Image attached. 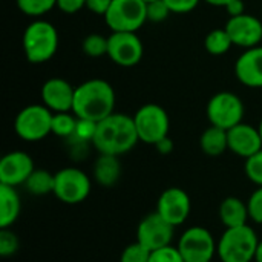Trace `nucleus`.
Listing matches in <instances>:
<instances>
[{
  "instance_id": "nucleus-1",
  "label": "nucleus",
  "mask_w": 262,
  "mask_h": 262,
  "mask_svg": "<svg viewBox=\"0 0 262 262\" xmlns=\"http://www.w3.org/2000/svg\"><path fill=\"white\" fill-rule=\"evenodd\" d=\"M140 138L134 117L114 112L97 123L92 146L98 154L120 157L132 150Z\"/></svg>"
},
{
  "instance_id": "nucleus-2",
  "label": "nucleus",
  "mask_w": 262,
  "mask_h": 262,
  "mask_svg": "<svg viewBox=\"0 0 262 262\" xmlns=\"http://www.w3.org/2000/svg\"><path fill=\"white\" fill-rule=\"evenodd\" d=\"M115 101L112 84L101 78H92L75 88L72 112L77 118L98 123L114 114Z\"/></svg>"
},
{
  "instance_id": "nucleus-3",
  "label": "nucleus",
  "mask_w": 262,
  "mask_h": 262,
  "mask_svg": "<svg viewBox=\"0 0 262 262\" xmlns=\"http://www.w3.org/2000/svg\"><path fill=\"white\" fill-rule=\"evenodd\" d=\"M58 49V32L46 20H34L23 32V52L29 63L41 64L49 61Z\"/></svg>"
},
{
  "instance_id": "nucleus-4",
  "label": "nucleus",
  "mask_w": 262,
  "mask_h": 262,
  "mask_svg": "<svg viewBox=\"0 0 262 262\" xmlns=\"http://www.w3.org/2000/svg\"><path fill=\"white\" fill-rule=\"evenodd\" d=\"M259 238L250 226L226 229L218 241L216 253L221 262H252L255 261Z\"/></svg>"
},
{
  "instance_id": "nucleus-5",
  "label": "nucleus",
  "mask_w": 262,
  "mask_h": 262,
  "mask_svg": "<svg viewBox=\"0 0 262 262\" xmlns=\"http://www.w3.org/2000/svg\"><path fill=\"white\" fill-rule=\"evenodd\" d=\"M52 117L54 112L45 104H29L17 114L14 130L23 141H40L52 134Z\"/></svg>"
},
{
  "instance_id": "nucleus-6",
  "label": "nucleus",
  "mask_w": 262,
  "mask_h": 262,
  "mask_svg": "<svg viewBox=\"0 0 262 262\" xmlns=\"http://www.w3.org/2000/svg\"><path fill=\"white\" fill-rule=\"evenodd\" d=\"M104 21L112 32H137L147 21V5L143 0H112Z\"/></svg>"
},
{
  "instance_id": "nucleus-7",
  "label": "nucleus",
  "mask_w": 262,
  "mask_h": 262,
  "mask_svg": "<svg viewBox=\"0 0 262 262\" xmlns=\"http://www.w3.org/2000/svg\"><path fill=\"white\" fill-rule=\"evenodd\" d=\"M140 141L155 146L160 140L169 137L170 120L164 107L155 103L141 106L134 115Z\"/></svg>"
},
{
  "instance_id": "nucleus-8",
  "label": "nucleus",
  "mask_w": 262,
  "mask_h": 262,
  "mask_svg": "<svg viewBox=\"0 0 262 262\" xmlns=\"http://www.w3.org/2000/svg\"><path fill=\"white\" fill-rule=\"evenodd\" d=\"M206 112L212 126L229 130L243 123L246 107L243 100L236 94L223 91L215 94L209 100Z\"/></svg>"
},
{
  "instance_id": "nucleus-9",
  "label": "nucleus",
  "mask_w": 262,
  "mask_h": 262,
  "mask_svg": "<svg viewBox=\"0 0 262 262\" xmlns=\"http://www.w3.org/2000/svg\"><path fill=\"white\" fill-rule=\"evenodd\" d=\"M55 175L54 195L64 204H80L91 193L89 177L77 167H64Z\"/></svg>"
},
{
  "instance_id": "nucleus-10",
  "label": "nucleus",
  "mask_w": 262,
  "mask_h": 262,
  "mask_svg": "<svg viewBox=\"0 0 262 262\" xmlns=\"http://www.w3.org/2000/svg\"><path fill=\"white\" fill-rule=\"evenodd\" d=\"M177 247L184 262H210L218 244L207 229L196 226L187 229L181 235Z\"/></svg>"
},
{
  "instance_id": "nucleus-11",
  "label": "nucleus",
  "mask_w": 262,
  "mask_h": 262,
  "mask_svg": "<svg viewBox=\"0 0 262 262\" xmlns=\"http://www.w3.org/2000/svg\"><path fill=\"white\" fill-rule=\"evenodd\" d=\"M107 45V57L121 68H132L143 58V41L137 32H112Z\"/></svg>"
},
{
  "instance_id": "nucleus-12",
  "label": "nucleus",
  "mask_w": 262,
  "mask_h": 262,
  "mask_svg": "<svg viewBox=\"0 0 262 262\" xmlns=\"http://www.w3.org/2000/svg\"><path fill=\"white\" fill-rule=\"evenodd\" d=\"M175 227L167 223L158 212H154L141 220L137 229V241L150 252L170 246Z\"/></svg>"
},
{
  "instance_id": "nucleus-13",
  "label": "nucleus",
  "mask_w": 262,
  "mask_h": 262,
  "mask_svg": "<svg viewBox=\"0 0 262 262\" xmlns=\"http://www.w3.org/2000/svg\"><path fill=\"white\" fill-rule=\"evenodd\" d=\"M190 198L186 190L180 187L166 189L157 203V212L173 227H178L186 223L190 215Z\"/></svg>"
},
{
  "instance_id": "nucleus-14",
  "label": "nucleus",
  "mask_w": 262,
  "mask_h": 262,
  "mask_svg": "<svg viewBox=\"0 0 262 262\" xmlns=\"http://www.w3.org/2000/svg\"><path fill=\"white\" fill-rule=\"evenodd\" d=\"M226 31L229 32L235 46L250 49L259 46L262 41V21L247 12L230 17L226 25Z\"/></svg>"
},
{
  "instance_id": "nucleus-15",
  "label": "nucleus",
  "mask_w": 262,
  "mask_h": 262,
  "mask_svg": "<svg viewBox=\"0 0 262 262\" xmlns=\"http://www.w3.org/2000/svg\"><path fill=\"white\" fill-rule=\"evenodd\" d=\"M34 170V161L26 152H9L0 160V184L11 187L21 186L28 181Z\"/></svg>"
},
{
  "instance_id": "nucleus-16",
  "label": "nucleus",
  "mask_w": 262,
  "mask_h": 262,
  "mask_svg": "<svg viewBox=\"0 0 262 262\" xmlns=\"http://www.w3.org/2000/svg\"><path fill=\"white\" fill-rule=\"evenodd\" d=\"M75 88L58 77L49 78L41 86V100L43 104L51 109L54 114L57 112H72L74 106Z\"/></svg>"
},
{
  "instance_id": "nucleus-17",
  "label": "nucleus",
  "mask_w": 262,
  "mask_h": 262,
  "mask_svg": "<svg viewBox=\"0 0 262 262\" xmlns=\"http://www.w3.org/2000/svg\"><path fill=\"white\" fill-rule=\"evenodd\" d=\"M227 140H229V150L246 160L258 154L262 149L259 129L244 121L227 130Z\"/></svg>"
},
{
  "instance_id": "nucleus-18",
  "label": "nucleus",
  "mask_w": 262,
  "mask_h": 262,
  "mask_svg": "<svg viewBox=\"0 0 262 262\" xmlns=\"http://www.w3.org/2000/svg\"><path fill=\"white\" fill-rule=\"evenodd\" d=\"M235 75L247 88H262V46L246 49L238 57Z\"/></svg>"
},
{
  "instance_id": "nucleus-19",
  "label": "nucleus",
  "mask_w": 262,
  "mask_h": 262,
  "mask_svg": "<svg viewBox=\"0 0 262 262\" xmlns=\"http://www.w3.org/2000/svg\"><path fill=\"white\" fill-rule=\"evenodd\" d=\"M21 210L20 196L15 187L0 184V229H9Z\"/></svg>"
},
{
  "instance_id": "nucleus-20",
  "label": "nucleus",
  "mask_w": 262,
  "mask_h": 262,
  "mask_svg": "<svg viewBox=\"0 0 262 262\" xmlns=\"http://www.w3.org/2000/svg\"><path fill=\"white\" fill-rule=\"evenodd\" d=\"M249 209L247 203L236 196L226 198L220 206V220L226 226V229L246 226L249 221Z\"/></svg>"
},
{
  "instance_id": "nucleus-21",
  "label": "nucleus",
  "mask_w": 262,
  "mask_h": 262,
  "mask_svg": "<svg viewBox=\"0 0 262 262\" xmlns=\"http://www.w3.org/2000/svg\"><path fill=\"white\" fill-rule=\"evenodd\" d=\"M121 177V164L118 157L100 154L94 164V178L103 187H112Z\"/></svg>"
},
{
  "instance_id": "nucleus-22",
  "label": "nucleus",
  "mask_w": 262,
  "mask_h": 262,
  "mask_svg": "<svg viewBox=\"0 0 262 262\" xmlns=\"http://www.w3.org/2000/svg\"><path fill=\"white\" fill-rule=\"evenodd\" d=\"M200 146H201V150L209 157L223 155L226 150H229L227 130L210 124L203 132V135L200 138Z\"/></svg>"
},
{
  "instance_id": "nucleus-23",
  "label": "nucleus",
  "mask_w": 262,
  "mask_h": 262,
  "mask_svg": "<svg viewBox=\"0 0 262 262\" xmlns=\"http://www.w3.org/2000/svg\"><path fill=\"white\" fill-rule=\"evenodd\" d=\"M55 175L49 173L45 169H35L28 181L25 183L26 190L34 196H43L48 193H54Z\"/></svg>"
},
{
  "instance_id": "nucleus-24",
  "label": "nucleus",
  "mask_w": 262,
  "mask_h": 262,
  "mask_svg": "<svg viewBox=\"0 0 262 262\" xmlns=\"http://www.w3.org/2000/svg\"><path fill=\"white\" fill-rule=\"evenodd\" d=\"M232 46H233V41L229 32L226 31V28L213 29L204 38V48L212 55H224L230 51Z\"/></svg>"
},
{
  "instance_id": "nucleus-25",
  "label": "nucleus",
  "mask_w": 262,
  "mask_h": 262,
  "mask_svg": "<svg viewBox=\"0 0 262 262\" xmlns=\"http://www.w3.org/2000/svg\"><path fill=\"white\" fill-rule=\"evenodd\" d=\"M77 117L74 112H57L52 117V134L60 138H72L77 126Z\"/></svg>"
},
{
  "instance_id": "nucleus-26",
  "label": "nucleus",
  "mask_w": 262,
  "mask_h": 262,
  "mask_svg": "<svg viewBox=\"0 0 262 262\" xmlns=\"http://www.w3.org/2000/svg\"><path fill=\"white\" fill-rule=\"evenodd\" d=\"M18 9L29 17H41L57 6V0H17Z\"/></svg>"
},
{
  "instance_id": "nucleus-27",
  "label": "nucleus",
  "mask_w": 262,
  "mask_h": 262,
  "mask_svg": "<svg viewBox=\"0 0 262 262\" xmlns=\"http://www.w3.org/2000/svg\"><path fill=\"white\" fill-rule=\"evenodd\" d=\"M107 45H109L107 37H104L101 34H89L84 37L81 48L86 55L97 58V57L107 55Z\"/></svg>"
},
{
  "instance_id": "nucleus-28",
  "label": "nucleus",
  "mask_w": 262,
  "mask_h": 262,
  "mask_svg": "<svg viewBox=\"0 0 262 262\" xmlns=\"http://www.w3.org/2000/svg\"><path fill=\"white\" fill-rule=\"evenodd\" d=\"M150 250L146 249L143 244H140L138 241H135L134 244L127 246L123 253L120 262H149L150 259Z\"/></svg>"
},
{
  "instance_id": "nucleus-29",
  "label": "nucleus",
  "mask_w": 262,
  "mask_h": 262,
  "mask_svg": "<svg viewBox=\"0 0 262 262\" xmlns=\"http://www.w3.org/2000/svg\"><path fill=\"white\" fill-rule=\"evenodd\" d=\"M244 170H246L247 178L252 183H255L258 187H262V149L258 154H255L246 160Z\"/></svg>"
},
{
  "instance_id": "nucleus-30",
  "label": "nucleus",
  "mask_w": 262,
  "mask_h": 262,
  "mask_svg": "<svg viewBox=\"0 0 262 262\" xmlns=\"http://www.w3.org/2000/svg\"><path fill=\"white\" fill-rule=\"evenodd\" d=\"M18 250V238L9 229H0V256L8 258Z\"/></svg>"
},
{
  "instance_id": "nucleus-31",
  "label": "nucleus",
  "mask_w": 262,
  "mask_h": 262,
  "mask_svg": "<svg viewBox=\"0 0 262 262\" xmlns=\"http://www.w3.org/2000/svg\"><path fill=\"white\" fill-rule=\"evenodd\" d=\"M95 130H97V123L95 121L78 118L77 120V126H75V132H74L72 138L75 141H80V143H84V141H91L92 143L94 135H95Z\"/></svg>"
},
{
  "instance_id": "nucleus-32",
  "label": "nucleus",
  "mask_w": 262,
  "mask_h": 262,
  "mask_svg": "<svg viewBox=\"0 0 262 262\" xmlns=\"http://www.w3.org/2000/svg\"><path fill=\"white\" fill-rule=\"evenodd\" d=\"M149 262H184L178 247L173 246H166L158 250H154L150 253Z\"/></svg>"
},
{
  "instance_id": "nucleus-33",
  "label": "nucleus",
  "mask_w": 262,
  "mask_h": 262,
  "mask_svg": "<svg viewBox=\"0 0 262 262\" xmlns=\"http://www.w3.org/2000/svg\"><path fill=\"white\" fill-rule=\"evenodd\" d=\"M170 12L172 11L164 0H155V2L147 3V20L149 21H154V23L164 21Z\"/></svg>"
},
{
  "instance_id": "nucleus-34",
  "label": "nucleus",
  "mask_w": 262,
  "mask_h": 262,
  "mask_svg": "<svg viewBox=\"0 0 262 262\" xmlns=\"http://www.w3.org/2000/svg\"><path fill=\"white\" fill-rule=\"evenodd\" d=\"M249 216L253 223L262 224V187H258L247 201Z\"/></svg>"
},
{
  "instance_id": "nucleus-35",
  "label": "nucleus",
  "mask_w": 262,
  "mask_h": 262,
  "mask_svg": "<svg viewBox=\"0 0 262 262\" xmlns=\"http://www.w3.org/2000/svg\"><path fill=\"white\" fill-rule=\"evenodd\" d=\"M173 14H187L193 11L201 0H164Z\"/></svg>"
},
{
  "instance_id": "nucleus-36",
  "label": "nucleus",
  "mask_w": 262,
  "mask_h": 262,
  "mask_svg": "<svg viewBox=\"0 0 262 262\" xmlns=\"http://www.w3.org/2000/svg\"><path fill=\"white\" fill-rule=\"evenodd\" d=\"M57 8L64 14H75L86 8V0H57Z\"/></svg>"
},
{
  "instance_id": "nucleus-37",
  "label": "nucleus",
  "mask_w": 262,
  "mask_h": 262,
  "mask_svg": "<svg viewBox=\"0 0 262 262\" xmlns=\"http://www.w3.org/2000/svg\"><path fill=\"white\" fill-rule=\"evenodd\" d=\"M112 0H86V8L97 15H103L107 12L109 6H111Z\"/></svg>"
},
{
  "instance_id": "nucleus-38",
  "label": "nucleus",
  "mask_w": 262,
  "mask_h": 262,
  "mask_svg": "<svg viewBox=\"0 0 262 262\" xmlns=\"http://www.w3.org/2000/svg\"><path fill=\"white\" fill-rule=\"evenodd\" d=\"M226 11L230 17H236L241 14H246V3L243 0H232L227 6Z\"/></svg>"
},
{
  "instance_id": "nucleus-39",
  "label": "nucleus",
  "mask_w": 262,
  "mask_h": 262,
  "mask_svg": "<svg viewBox=\"0 0 262 262\" xmlns=\"http://www.w3.org/2000/svg\"><path fill=\"white\" fill-rule=\"evenodd\" d=\"M155 149L161 154V155H169L173 150V141L170 140V137H166L163 140H160L155 144Z\"/></svg>"
},
{
  "instance_id": "nucleus-40",
  "label": "nucleus",
  "mask_w": 262,
  "mask_h": 262,
  "mask_svg": "<svg viewBox=\"0 0 262 262\" xmlns=\"http://www.w3.org/2000/svg\"><path fill=\"white\" fill-rule=\"evenodd\" d=\"M206 3H209V5H212V6H227L232 0H204Z\"/></svg>"
},
{
  "instance_id": "nucleus-41",
  "label": "nucleus",
  "mask_w": 262,
  "mask_h": 262,
  "mask_svg": "<svg viewBox=\"0 0 262 262\" xmlns=\"http://www.w3.org/2000/svg\"><path fill=\"white\" fill-rule=\"evenodd\" d=\"M255 262H262V239L259 241V244H258V250H256Z\"/></svg>"
},
{
  "instance_id": "nucleus-42",
  "label": "nucleus",
  "mask_w": 262,
  "mask_h": 262,
  "mask_svg": "<svg viewBox=\"0 0 262 262\" xmlns=\"http://www.w3.org/2000/svg\"><path fill=\"white\" fill-rule=\"evenodd\" d=\"M258 129H259V134H261V138H262V120H261V123H259V127H258Z\"/></svg>"
},
{
  "instance_id": "nucleus-43",
  "label": "nucleus",
  "mask_w": 262,
  "mask_h": 262,
  "mask_svg": "<svg viewBox=\"0 0 262 262\" xmlns=\"http://www.w3.org/2000/svg\"><path fill=\"white\" fill-rule=\"evenodd\" d=\"M143 2H144V3L147 5V3H150V2H155V0H143Z\"/></svg>"
},
{
  "instance_id": "nucleus-44",
  "label": "nucleus",
  "mask_w": 262,
  "mask_h": 262,
  "mask_svg": "<svg viewBox=\"0 0 262 262\" xmlns=\"http://www.w3.org/2000/svg\"><path fill=\"white\" fill-rule=\"evenodd\" d=\"M210 262H212V261H210Z\"/></svg>"
}]
</instances>
